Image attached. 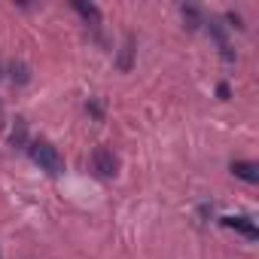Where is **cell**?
Returning a JSON list of instances; mask_svg holds the SVG:
<instances>
[{
	"label": "cell",
	"instance_id": "30bf717a",
	"mask_svg": "<svg viewBox=\"0 0 259 259\" xmlns=\"http://www.w3.org/2000/svg\"><path fill=\"white\" fill-rule=\"evenodd\" d=\"M25 141H28V128H25V122L19 119V122H16V132H13V138H10V144H13V147H25Z\"/></svg>",
	"mask_w": 259,
	"mask_h": 259
},
{
	"label": "cell",
	"instance_id": "8992f818",
	"mask_svg": "<svg viewBox=\"0 0 259 259\" xmlns=\"http://www.w3.org/2000/svg\"><path fill=\"white\" fill-rule=\"evenodd\" d=\"M85 22H92V25H101V10L95 7V4H82V0H73V4H70Z\"/></svg>",
	"mask_w": 259,
	"mask_h": 259
},
{
	"label": "cell",
	"instance_id": "277c9868",
	"mask_svg": "<svg viewBox=\"0 0 259 259\" xmlns=\"http://www.w3.org/2000/svg\"><path fill=\"white\" fill-rule=\"evenodd\" d=\"M232 174L241 177L244 183H259V165H256V162H244V159H238V162H232Z\"/></svg>",
	"mask_w": 259,
	"mask_h": 259
},
{
	"label": "cell",
	"instance_id": "7a4b0ae2",
	"mask_svg": "<svg viewBox=\"0 0 259 259\" xmlns=\"http://www.w3.org/2000/svg\"><path fill=\"white\" fill-rule=\"evenodd\" d=\"M89 162H92V171L98 177H116V171H119V159L110 147H95Z\"/></svg>",
	"mask_w": 259,
	"mask_h": 259
},
{
	"label": "cell",
	"instance_id": "4fadbf2b",
	"mask_svg": "<svg viewBox=\"0 0 259 259\" xmlns=\"http://www.w3.org/2000/svg\"><path fill=\"white\" fill-rule=\"evenodd\" d=\"M217 95L226 101V98H229V85H226V82H220V85H217Z\"/></svg>",
	"mask_w": 259,
	"mask_h": 259
},
{
	"label": "cell",
	"instance_id": "3957f363",
	"mask_svg": "<svg viewBox=\"0 0 259 259\" xmlns=\"http://www.w3.org/2000/svg\"><path fill=\"white\" fill-rule=\"evenodd\" d=\"M223 226H226V229H235V232H241L247 241H256V238H259V229H256V223H253L250 217H244V213H238V217H223Z\"/></svg>",
	"mask_w": 259,
	"mask_h": 259
},
{
	"label": "cell",
	"instance_id": "6da1fadb",
	"mask_svg": "<svg viewBox=\"0 0 259 259\" xmlns=\"http://www.w3.org/2000/svg\"><path fill=\"white\" fill-rule=\"evenodd\" d=\"M28 153H31V159L40 165V171H46L49 177H61L64 174V159H61V153L49 144V141H31L28 144Z\"/></svg>",
	"mask_w": 259,
	"mask_h": 259
},
{
	"label": "cell",
	"instance_id": "52a82bcc",
	"mask_svg": "<svg viewBox=\"0 0 259 259\" xmlns=\"http://www.w3.org/2000/svg\"><path fill=\"white\" fill-rule=\"evenodd\" d=\"M132 58H135V37H128V40H125V46H122V52H119L116 67H119L122 73H128V70H132Z\"/></svg>",
	"mask_w": 259,
	"mask_h": 259
},
{
	"label": "cell",
	"instance_id": "7c38bea8",
	"mask_svg": "<svg viewBox=\"0 0 259 259\" xmlns=\"http://www.w3.org/2000/svg\"><path fill=\"white\" fill-rule=\"evenodd\" d=\"M85 110H89V113H92V116H95V119H98V122H101V119H104V110H101V104H98V101H95V98H89V101H85Z\"/></svg>",
	"mask_w": 259,
	"mask_h": 259
},
{
	"label": "cell",
	"instance_id": "9c48e42d",
	"mask_svg": "<svg viewBox=\"0 0 259 259\" xmlns=\"http://www.w3.org/2000/svg\"><path fill=\"white\" fill-rule=\"evenodd\" d=\"M183 19L189 22V25H186L189 31H195L198 25H204V16H201V13H198L195 7H183Z\"/></svg>",
	"mask_w": 259,
	"mask_h": 259
},
{
	"label": "cell",
	"instance_id": "ba28073f",
	"mask_svg": "<svg viewBox=\"0 0 259 259\" xmlns=\"http://www.w3.org/2000/svg\"><path fill=\"white\" fill-rule=\"evenodd\" d=\"M204 25H207V31H210V37L220 43V49L223 46H229L226 43V25H223V19H217V16H210V19H204Z\"/></svg>",
	"mask_w": 259,
	"mask_h": 259
},
{
	"label": "cell",
	"instance_id": "5b68a950",
	"mask_svg": "<svg viewBox=\"0 0 259 259\" xmlns=\"http://www.w3.org/2000/svg\"><path fill=\"white\" fill-rule=\"evenodd\" d=\"M10 79L16 82V85H25V82H31V67L25 64V61H10Z\"/></svg>",
	"mask_w": 259,
	"mask_h": 259
},
{
	"label": "cell",
	"instance_id": "8fae6325",
	"mask_svg": "<svg viewBox=\"0 0 259 259\" xmlns=\"http://www.w3.org/2000/svg\"><path fill=\"white\" fill-rule=\"evenodd\" d=\"M223 22H229L226 28H238V31H244V19H241L238 13H232V10H229V13L223 16Z\"/></svg>",
	"mask_w": 259,
	"mask_h": 259
}]
</instances>
